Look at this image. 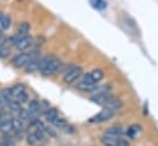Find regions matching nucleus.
<instances>
[{"instance_id":"obj_1","label":"nucleus","mask_w":158,"mask_h":146,"mask_svg":"<svg viewBox=\"0 0 158 146\" xmlns=\"http://www.w3.org/2000/svg\"><path fill=\"white\" fill-rule=\"evenodd\" d=\"M62 69H63V63L56 56L49 55V56L40 58V71L43 75L48 76V75L60 71Z\"/></svg>"},{"instance_id":"obj_2","label":"nucleus","mask_w":158,"mask_h":146,"mask_svg":"<svg viewBox=\"0 0 158 146\" xmlns=\"http://www.w3.org/2000/svg\"><path fill=\"white\" fill-rule=\"evenodd\" d=\"M81 74H83V69H81L80 66L72 65V66H69V67L65 70V72H64V75H63V81H64L65 83H72V82H74L75 80H78V77H80Z\"/></svg>"},{"instance_id":"obj_3","label":"nucleus","mask_w":158,"mask_h":146,"mask_svg":"<svg viewBox=\"0 0 158 146\" xmlns=\"http://www.w3.org/2000/svg\"><path fill=\"white\" fill-rule=\"evenodd\" d=\"M33 37L30 36V34H26V36H22L20 37V39L15 43V48L19 50V52H26L27 49H30L32 45H33Z\"/></svg>"},{"instance_id":"obj_4","label":"nucleus","mask_w":158,"mask_h":146,"mask_svg":"<svg viewBox=\"0 0 158 146\" xmlns=\"http://www.w3.org/2000/svg\"><path fill=\"white\" fill-rule=\"evenodd\" d=\"M36 55H33V53H27V52H21L20 54H17L14 59H12V65L15 67H23L31 58H35Z\"/></svg>"},{"instance_id":"obj_5","label":"nucleus","mask_w":158,"mask_h":146,"mask_svg":"<svg viewBox=\"0 0 158 146\" xmlns=\"http://www.w3.org/2000/svg\"><path fill=\"white\" fill-rule=\"evenodd\" d=\"M95 83H96V82H94V80L91 79L90 72H89V74L83 75V79H81V81L77 85V88L81 90V91H91V90L96 86Z\"/></svg>"},{"instance_id":"obj_6","label":"nucleus","mask_w":158,"mask_h":146,"mask_svg":"<svg viewBox=\"0 0 158 146\" xmlns=\"http://www.w3.org/2000/svg\"><path fill=\"white\" fill-rule=\"evenodd\" d=\"M104 135L109 137H114V139H121L123 135H126V131L123 130L122 126H111L105 131Z\"/></svg>"},{"instance_id":"obj_7","label":"nucleus","mask_w":158,"mask_h":146,"mask_svg":"<svg viewBox=\"0 0 158 146\" xmlns=\"http://www.w3.org/2000/svg\"><path fill=\"white\" fill-rule=\"evenodd\" d=\"M112 115H114V112H112V110H110V109H104V110H101L100 113H98L94 118H91L90 120H91V121H106V120L111 119Z\"/></svg>"},{"instance_id":"obj_8","label":"nucleus","mask_w":158,"mask_h":146,"mask_svg":"<svg viewBox=\"0 0 158 146\" xmlns=\"http://www.w3.org/2000/svg\"><path fill=\"white\" fill-rule=\"evenodd\" d=\"M23 69L26 72H35V71L40 70V58H37V56L31 58L30 61L23 66Z\"/></svg>"},{"instance_id":"obj_9","label":"nucleus","mask_w":158,"mask_h":146,"mask_svg":"<svg viewBox=\"0 0 158 146\" xmlns=\"http://www.w3.org/2000/svg\"><path fill=\"white\" fill-rule=\"evenodd\" d=\"M104 106L106 107V109H110V110L115 112V110H117V109H120V108L122 107V102H121L120 99H117V98L110 97V98L104 103Z\"/></svg>"},{"instance_id":"obj_10","label":"nucleus","mask_w":158,"mask_h":146,"mask_svg":"<svg viewBox=\"0 0 158 146\" xmlns=\"http://www.w3.org/2000/svg\"><path fill=\"white\" fill-rule=\"evenodd\" d=\"M111 97L110 92H105V93H95L90 97V101L96 103V104H104L109 98Z\"/></svg>"},{"instance_id":"obj_11","label":"nucleus","mask_w":158,"mask_h":146,"mask_svg":"<svg viewBox=\"0 0 158 146\" xmlns=\"http://www.w3.org/2000/svg\"><path fill=\"white\" fill-rule=\"evenodd\" d=\"M141 131H142V128H141L138 124H133V125H131V126L127 129L126 135L130 136L131 139H135V137H137V136L141 134Z\"/></svg>"},{"instance_id":"obj_12","label":"nucleus","mask_w":158,"mask_h":146,"mask_svg":"<svg viewBox=\"0 0 158 146\" xmlns=\"http://www.w3.org/2000/svg\"><path fill=\"white\" fill-rule=\"evenodd\" d=\"M10 27H11V17L7 16L6 13H4L1 22H0V32H4L6 29H9Z\"/></svg>"},{"instance_id":"obj_13","label":"nucleus","mask_w":158,"mask_h":146,"mask_svg":"<svg viewBox=\"0 0 158 146\" xmlns=\"http://www.w3.org/2000/svg\"><path fill=\"white\" fill-rule=\"evenodd\" d=\"M30 29H31V26L28 22H21L17 27V33L21 36H26L30 33Z\"/></svg>"},{"instance_id":"obj_14","label":"nucleus","mask_w":158,"mask_h":146,"mask_svg":"<svg viewBox=\"0 0 158 146\" xmlns=\"http://www.w3.org/2000/svg\"><path fill=\"white\" fill-rule=\"evenodd\" d=\"M44 117H46V119L48 121H53L58 117V110L56 108H49V109H47L44 112Z\"/></svg>"},{"instance_id":"obj_15","label":"nucleus","mask_w":158,"mask_h":146,"mask_svg":"<svg viewBox=\"0 0 158 146\" xmlns=\"http://www.w3.org/2000/svg\"><path fill=\"white\" fill-rule=\"evenodd\" d=\"M10 91H11V96H12V97H17L20 93L25 92V86H23L22 83H17V85H15L14 87H11Z\"/></svg>"},{"instance_id":"obj_16","label":"nucleus","mask_w":158,"mask_h":146,"mask_svg":"<svg viewBox=\"0 0 158 146\" xmlns=\"http://www.w3.org/2000/svg\"><path fill=\"white\" fill-rule=\"evenodd\" d=\"M28 110L31 112V114H36L41 110V103L38 101H31L28 104Z\"/></svg>"},{"instance_id":"obj_17","label":"nucleus","mask_w":158,"mask_h":146,"mask_svg":"<svg viewBox=\"0 0 158 146\" xmlns=\"http://www.w3.org/2000/svg\"><path fill=\"white\" fill-rule=\"evenodd\" d=\"M11 124H12V130L15 131H21L23 129V123H22V119H19V118H14L11 120Z\"/></svg>"},{"instance_id":"obj_18","label":"nucleus","mask_w":158,"mask_h":146,"mask_svg":"<svg viewBox=\"0 0 158 146\" xmlns=\"http://www.w3.org/2000/svg\"><path fill=\"white\" fill-rule=\"evenodd\" d=\"M90 76H91V79L94 80V82H99V81L104 77V72H102V70H100V69H95V70H93V71L90 72Z\"/></svg>"},{"instance_id":"obj_19","label":"nucleus","mask_w":158,"mask_h":146,"mask_svg":"<svg viewBox=\"0 0 158 146\" xmlns=\"http://www.w3.org/2000/svg\"><path fill=\"white\" fill-rule=\"evenodd\" d=\"M0 130L5 134H9L10 131H12V124H11V120H4L0 125Z\"/></svg>"},{"instance_id":"obj_20","label":"nucleus","mask_w":158,"mask_h":146,"mask_svg":"<svg viewBox=\"0 0 158 146\" xmlns=\"http://www.w3.org/2000/svg\"><path fill=\"white\" fill-rule=\"evenodd\" d=\"M90 4L96 10H105L106 9V2L104 0H90Z\"/></svg>"},{"instance_id":"obj_21","label":"nucleus","mask_w":158,"mask_h":146,"mask_svg":"<svg viewBox=\"0 0 158 146\" xmlns=\"http://www.w3.org/2000/svg\"><path fill=\"white\" fill-rule=\"evenodd\" d=\"M17 112H19V117H20V119H22V120H27V119H30V117H31V112H30L28 109L20 108Z\"/></svg>"},{"instance_id":"obj_22","label":"nucleus","mask_w":158,"mask_h":146,"mask_svg":"<svg viewBox=\"0 0 158 146\" xmlns=\"http://www.w3.org/2000/svg\"><path fill=\"white\" fill-rule=\"evenodd\" d=\"M51 123H52V124H53L56 128H58V129H63V128H64V126L68 124V123H67L64 119H62V118H58V117H57V118H56L53 121H51Z\"/></svg>"},{"instance_id":"obj_23","label":"nucleus","mask_w":158,"mask_h":146,"mask_svg":"<svg viewBox=\"0 0 158 146\" xmlns=\"http://www.w3.org/2000/svg\"><path fill=\"white\" fill-rule=\"evenodd\" d=\"M7 107H9L10 109H12V110H19V109L21 108L20 102H19L17 99H10L9 103H7Z\"/></svg>"},{"instance_id":"obj_24","label":"nucleus","mask_w":158,"mask_h":146,"mask_svg":"<svg viewBox=\"0 0 158 146\" xmlns=\"http://www.w3.org/2000/svg\"><path fill=\"white\" fill-rule=\"evenodd\" d=\"M26 140H27V142H28L30 145H36V144L40 141V140H38V137L36 136V134H35V133H30V134L27 135Z\"/></svg>"},{"instance_id":"obj_25","label":"nucleus","mask_w":158,"mask_h":146,"mask_svg":"<svg viewBox=\"0 0 158 146\" xmlns=\"http://www.w3.org/2000/svg\"><path fill=\"white\" fill-rule=\"evenodd\" d=\"M10 55V47H0V59H5Z\"/></svg>"},{"instance_id":"obj_26","label":"nucleus","mask_w":158,"mask_h":146,"mask_svg":"<svg viewBox=\"0 0 158 146\" xmlns=\"http://www.w3.org/2000/svg\"><path fill=\"white\" fill-rule=\"evenodd\" d=\"M1 97H2V98H5V99H7V101L12 99V96H11V91H10V88H4V90L1 91Z\"/></svg>"},{"instance_id":"obj_27","label":"nucleus","mask_w":158,"mask_h":146,"mask_svg":"<svg viewBox=\"0 0 158 146\" xmlns=\"http://www.w3.org/2000/svg\"><path fill=\"white\" fill-rule=\"evenodd\" d=\"M2 121H4V119H2V117L0 115V125H1V123H2Z\"/></svg>"},{"instance_id":"obj_28","label":"nucleus","mask_w":158,"mask_h":146,"mask_svg":"<svg viewBox=\"0 0 158 146\" xmlns=\"http://www.w3.org/2000/svg\"><path fill=\"white\" fill-rule=\"evenodd\" d=\"M0 146H7L6 144H4V142H0Z\"/></svg>"},{"instance_id":"obj_29","label":"nucleus","mask_w":158,"mask_h":146,"mask_svg":"<svg viewBox=\"0 0 158 146\" xmlns=\"http://www.w3.org/2000/svg\"><path fill=\"white\" fill-rule=\"evenodd\" d=\"M0 115H2V107H0Z\"/></svg>"}]
</instances>
